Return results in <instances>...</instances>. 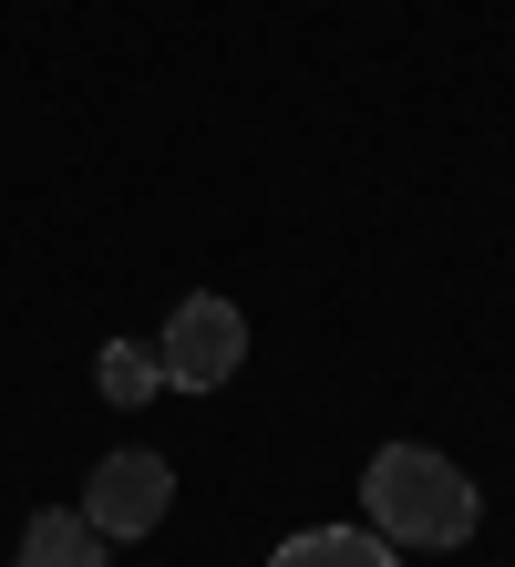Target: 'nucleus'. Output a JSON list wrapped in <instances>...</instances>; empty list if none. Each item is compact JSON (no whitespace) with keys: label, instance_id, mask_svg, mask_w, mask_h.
<instances>
[{"label":"nucleus","instance_id":"obj_1","mask_svg":"<svg viewBox=\"0 0 515 567\" xmlns=\"http://www.w3.org/2000/svg\"><path fill=\"white\" fill-rule=\"evenodd\" d=\"M361 506H371V537H392V547H464L474 516H485V495H474V475L454 454L382 444L361 464Z\"/></svg>","mask_w":515,"mask_h":567},{"label":"nucleus","instance_id":"obj_2","mask_svg":"<svg viewBox=\"0 0 515 567\" xmlns=\"http://www.w3.org/2000/svg\"><path fill=\"white\" fill-rule=\"evenodd\" d=\"M155 361H165L176 392H227V372L248 361V320H237V299H176Z\"/></svg>","mask_w":515,"mask_h":567},{"label":"nucleus","instance_id":"obj_3","mask_svg":"<svg viewBox=\"0 0 515 567\" xmlns=\"http://www.w3.org/2000/svg\"><path fill=\"white\" fill-rule=\"evenodd\" d=\"M165 506H176V464L165 454H103L93 485H83V516L103 537H155Z\"/></svg>","mask_w":515,"mask_h":567},{"label":"nucleus","instance_id":"obj_4","mask_svg":"<svg viewBox=\"0 0 515 567\" xmlns=\"http://www.w3.org/2000/svg\"><path fill=\"white\" fill-rule=\"evenodd\" d=\"M103 547H114V537H103L83 506H42L21 526V567H103Z\"/></svg>","mask_w":515,"mask_h":567},{"label":"nucleus","instance_id":"obj_5","mask_svg":"<svg viewBox=\"0 0 515 567\" xmlns=\"http://www.w3.org/2000/svg\"><path fill=\"white\" fill-rule=\"evenodd\" d=\"M268 567H392V537H371V526H309Z\"/></svg>","mask_w":515,"mask_h":567},{"label":"nucleus","instance_id":"obj_6","mask_svg":"<svg viewBox=\"0 0 515 567\" xmlns=\"http://www.w3.org/2000/svg\"><path fill=\"white\" fill-rule=\"evenodd\" d=\"M93 382H103V403H114V413H134V403H155V392H165V361L145 341H103Z\"/></svg>","mask_w":515,"mask_h":567}]
</instances>
